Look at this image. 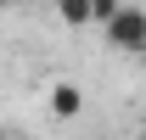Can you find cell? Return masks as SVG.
<instances>
[{
  "label": "cell",
  "instance_id": "2",
  "mask_svg": "<svg viewBox=\"0 0 146 140\" xmlns=\"http://www.w3.org/2000/svg\"><path fill=\"white\" fill-rule=\"evenodd\" d=\"M79 112H84V90L73 84V79H56L51 84V118L68 123V118H79Z\"/></svg>",
  "mask_w": 146,
  "mask_h": 140
},
{
  "label": "cell",
  "instance_id": "3",
  "mask_svg": "<svg viewBox=\"0 0 146 140\" xmlns=\"http://www.w3.org/2000/svg\"><path fill=\"white\" fill-rule=\"evenodd\" d=\"M56 17L68 22L73 34H79V28H90V0H56Z\"/></svg>",
  "mask_w": 146,
  "mask_h": 140
},
{
  "label": "cell",
  "instance_id": "4",
  "mask_svg": "<svg viewBox=\"0 0 146 140\" xmlns=\"http://www.w3.org/2000/svg\"><path fill=\"white\" fill-rule=\"evenodd\" d=\"M118 6H124V0H90V28H107V22L118 17Z\"/></svg>",
  "mask_w": 146,
  "mask_h": 140
},
{
  "label": "cell",
  "instance_id": "1",
  "mask_svg": "<svg viewBox=\"0 0 146 140\" xmlns=\"http://www.w3.org/2000/svg\"><path fill=\"white\" fill-rule=\"evenodd\" d=\"M107 45L112 51H124V56H141L146 51V6H118V17L107 22Z\"/></svg>",
  "mask_w": 146,
  "mask_h": 140
},
{
  "label": "cell",
  "instance_id": "6",
  "mask_svg": "<svg viewBox=\"0 0 146 140\" xmlns=\"http://www.w3.org/2000/svg\"><path fill=\"white\" fill-rule=\"evenodd\" d=\"M0 6H11V0H0Z\"/></svg>",
  "mask_w": 146,
  "mask_h": 140
},
{
  "label": "cell",
  "instance_id": "5",
  "mask_svg": "<svg viewBox=\"0 0 146 140\" xmlns=\"http://www.w3.org/2000/svg\"><path fill=\"white\" fill-rule=\"evenodd\" d=\"M0 140H11V135H6V129H0Z\"/></svg>",
  "mask_w": 146,
  "mask_h": 140
}]
</instances>
